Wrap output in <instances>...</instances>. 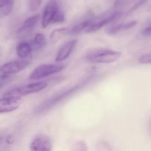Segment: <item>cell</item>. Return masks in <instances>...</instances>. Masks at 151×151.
<instances>
[{
	"mask_svg": "<svg viewBox=\"0 0 151 151\" xmlns=\"http://www.w3.org/2000/svg\"><path fill=\"white\" fill-rule=\"evenodd\" d=\"M122 56V52L109 49H100L95 50L87 56V60L91 63H111L116 61Z\"/></svg>",
	"mask_w": 151,
	"mask_h": 151,
	"instance_id": "1",
	"label": "cell"
},
{
	"mask_svg": "<svg viewBox=\"0 0 151 151\" xmlns=\"http://www.w3.org/2000/svg\"><path fill=\"white\" fill-rule=\"evenodd\" d=\"M48 86V83L45 81H40V82H35L33 83L28 84V85L24 86L18 87V88H13L7 91L4 94L5 96H26L28 94H35L39 91H43Z\"/></svg>",
	"mask_w": 151,
	"mask_h": 151,
	"instance_id": "2",
	"label": "cell"
},
{
	"mask_svg": "<svg viewBox=\"0 0 151 151\" xmlns=\"http://www.w3.org/2000/svg\"><path fill=\"white\" fill-rule=\"evenodd\" d=\"M65 66L58 64H43L37 66L30 74L29 81H38L44 78L61 72Z\"/></svg>",
	"mask_w": 151,
	"mask_h": 151,
	"instance_id": "3",
	"label": "cell"
},
{
	"mask_svg": "<svg viewBox=\"0 0 151 151\" xmlns=\"http://www.w3.org/2000/svg\"><path fill=\"white\" fill-rule=\"evenodd\" d=\"M30 59H22L19 60H13L4 63L0 67V72L3 75H11L19 73L30 64Z\"/></svg>",
	"mask_w": 151,
	"mask_h": 151,
	"instance_id": "4",
	"label": "cell"
},
{
	"mask_svg": "<svg viewBox=\"0 0 151 151\" xmlns=\"http://www.w3.org/2000/svg\"><path fill=\"white\" fill-rule=\"evenodd\" d=\"M122 15V13L119 11L114 12V13H111L110 15H108L106 18L104 17H98L94 18L93 19V22L86 29V32L88 33H91V32H94L96 31L99 30L101 29L103 27L106 26V25L109 24L111 22H114V21L117 20Z\"/></svg>",
	"mask_w": 151,
	"mask_h": 151,
	"instance_id": "5",
	"label": "cell"
},
{
	"mask_svg": "<svg viewBox=\"0 0 151 151\" xmlns=\"http://www.w3.org/2000/svg\"><path fill=\"white\" fill-rule=\"evenodd\" d=\"M22 104V99L19 96H5L0 99V114L10 113L17 110Z\"/></svg>",
	"mask_w": 151,
	"mask_h": 151,
	"instance_id": "6",
	"label": "cell"
},
{
	"mask_svg": "<svg viewBox=\"0 0 151 151\" xmlns=\"http://www.w3.org/2000/svg\"><path fill=\"white\" fill-rule=\"evenodd\" d=\"M58 2L56 0H50L45 6L41 19V24L43 28H46L52 24L55 15L59 10Z\"/></svg>",
	"mask_w": 151,
	"mask_h": 151,
	"instance_id": "7",
	"label": "cell"
},
{
	"mask_svg": "<svg viewBox=\"0 0 151 151\" xmlns=\"http://www.w3.org/2000/svg\"><path fill=\"white\" fill-rule=\"evenodd\" d=\"M52 147L51 139L44 135L35 137L30 144V150L33 151H50L52 150Z\"/></svg>",
	"mask_w": 151,
	"mask_h": 151,
	"instance_id": "8",
	"label": "cell"
},
{
	"mask_svg": "<svg viewBox=\"0 0 151 151\" xmlns=\"http://www.w3.org/2000/svg\"><path fill=\"white\" fill-rule=\"evenodd\" d=\"M77 42H78V41H77L76 39H73L65 43V44L60 47L59 51L58 52L55 57V61L61 62L63 61V60L67 59L69 57V55H71V53L72 52V51H73L74 48H75V46H76Z\"/></svg>",
	"mask_w": 151,
	"mask_h": 151,
	"instance_id": "9",
	"label": "cell"
},
{
	"mask_svg": "<svg viewBox=\"0 0 151 151\" xmlns=\"http://www.w3.org/2000/svg\"><path fill=\"white\" fill-rule=\"evenodd\" d=\"M16 55L21 59H27L32 56V47L27 42H21L16 49Z\"/></svg>",
	"mask_w": 151,
	"mask_h": 151,
	"instance_id": "10",
	"label": "cell"
},
{
	"mask_svg": "<svg viewBox=\"0 0 151 151\" xmlns=\"http://www.w3.org/2000/svg\"><path fill=\"white\" fill-rule=\"evenodd\" d=\"M39 19L40 16L38 14L28 18L27 19H26L24 21L23 25L19 29V33H27V32H29L30 31H32V29L35 27V25L37 24Z\"/></svg>",
	"mask_w": 151,
	"mask_h": 151,
	"instance_id": "11",
	"label": "cell"
},
{
	"mask_svg": "<svg viewBox=\"0 0 151 151\" xmlns=\"http://www.w3.org/2000/svg\"><path fill=\"white\" fill-rule=\"evenodd\" d=\"M68 34H69V29L67 27H61L54 29L50 35V42L53 44H56Z\"/></svg>",
	"mask_w": 151,
	"mask_h": 151,
	"instance_id": "12",
	"label": "cell"
},
{
	"mask_svg": "<svg viewBox=\"0 0 151 151\" xmlns=\"http://www.w3.org/2000/svg\"><path fill=\"white\" fill-rule=\"evenodd\" d=\"M93 19H88L82 22L81 23L75 25L74 27H72L71 30H69V33L72 34V35H75V34L80 33L81 32L83 31L84 29H86L93 22Z\"/></svg>",
	"mask_w": 151,
	"mask_h": 151,
	"instance_id": "13",
	"label": "cell"
},
{
	"mask_svg": "<svg viewBox=\"0 0 151 151\" xmlns=\"http://www.w3.org/2000/svg\"><path fill=\"white\" fill-rule=\"evenodd\" d=\"M34 47L36 49H41L44 47L47 44L46 37L42 33H38L35 35L33 40Z\"/></svg>",
	"mask_w": 151,
	"mask_h": 151,
	"instance_id": "14",
	"label": "cell"
},
{
	"mask_svg": "<svg viewBox=\"0 0 151 151\" xmlns=\"http://www.w3.org/2000/svg\"><path fill=\"white\" fill-rule=\"evenodd\" d=\"M13 7V0H10L9 2L4 6L3 7L0 8V16H7L11 13Z\"/></svg>",
	"mask_w": 151,
	"mask_h": 151,
	"instance_id": "15",
	"label": "cell"
},
{
	"mask_svg": "<svg viewBox=\"0 0 151 151\" xmlns=\"http://www.w3.org/2000/svg\"><path fill=\"white\" fill-rule=\"evenodd\" d=\"M65 20V16L64 13L61 11V10L59 9L58 10L57 13L55 15L54 18L52 19V24H58V23H62V22H64Z\"/></svg>",
	"mask_w": 151,
	"mask_h": 151,
	"instance_id": "16",
	"label": "cell"
},
{
	"mask_svg": "<svg viewBox=\"0 0 151 151\" xmlns=\"http://www.w3.org/2000/svg\"><path fill=\"white\" fill-rule=\"evenodd\" d=\"M43 0H29V7L31 11H35L38 10L41 5Z\"/></svg>",
	"mask_w": 151,
	"mask_h": 151,
	"instance_id": "17",
	"label": "cell"
},
{
	"mask_svg": "<svg viewBox=\"0 0 151 151\" xmlns=\"http://www.w3.org/2000/svg\"><path fill=\"white\" fill-rule=\"evenodd\" d=\"M139 62L142 64H151V52L140 56Z\"/></svg>",
	"mask_w": 151,
	"mask_h": 151,
	"instance_id": "18",
	"label": "cell"
},
{
	"mask_svg": "<svg viewBox=\"0 0 151 151\" xmlns=\"http://www.w3.org/2000/svg\"><path fill=\"white\" fill-rule=\"evenodd\" d=\"M122 30V24H118L116 25V26L109 28V29L107 30V32L109 34H111V35H113V34H116Z\"/></svg>",
	"mask_w": 151,
	"mask_h": 151,
	"instance_id": "19",
	"label": "cell"
},
{
	"mask_svg": "<svg viewBox=\"0 0 151 151\" xmlns=\"http://www.w3.org/2000/svg\"><path fill=\"white\" fill-rule=\"evenodd\" d=\"M137 24H138V22L136 20L131 21V22H127V23L122 24V30H128V29H131L134 27H135Z\"/></svg>",
	"mask_w": 151,
	"mask_h": 151,
	"instance_id": "20",
	"label": "cell"
},
{
	"mask_svg": "<svg viewBox=\"0 0 151 151\" xmlns=\"http://www.w3.org/2000/svg\"><path fill=\"white\" fill-rule=\"evenodd\" d=\"M142 35L145 37L151 36V23L146 26L144 29L142 30Z\"/></svg>",
	"mask_w": 151,
	"mask_h": 151,
	"instance_id": "21",
	"label": "cell"
},
{
	"mask_svg": "<svg viewBox=\"0 0 151 151\" xmlns=\"http://www.w3.org/2000/svg\"><path fill=\"white\" fill-rule=\"evenodd\" d=\"M145 1H146V0H142V1H139L138 3H137V4H136L135 5H134V7H133L131 9V10H130V12H129V13H131V12H133V11H134V10H135L136 9H137V8H138V7H139V6L142 5V4H144L145 2Z\"/></svg>",
	"mask_w": 151,
	"mask_h": 151,
	"instance_id": "22",
	"label": "cell"
},
{
	"mask_svg": "<svg viewBox=\"0 0 151 151\" xmlns=\"http://www.w3.org/2000/svg\"><path fill=\"white\" fill-rule=\"evenodd\" d=\"M14 141H15V139H14V137H13L12 135L8 136V137H7L5 138L6 143H7V144H8V145H12L13 142H14Z\"/></svg>",
	"mask_w": 151,
	"mask_h": 151,
	"instance_id": "23",
	"label": "cell"
},
{
	"mask_svg": "<svg viewBox=\"0 0 151 151\" xmlns=\"http://www.w3.org/2000/svg\"><path fill=\"white\" fill-rule=\"evenodd\" d=\"M10 0H0V8L3 7L4 6H5L7 3L9 2Z\"/></svg>",
	"mask_w": 151,
	"mask_h": 151,
	"instance_id": "24",
	"label": "cell"
},
{
	"mask_svg": "<svg viewBox=\"0 0 151 151\" xmlns=\"http://www.w3.org/2000/svg\"><path fill=\"white\" fill-rule=\"evenodd\" d=\"M1 84H0V88H1Z\"/></svg>",
	"mask_w": 151,
	"mask_h": 151,
	"instance_id": "25",
	"label": "cell"
},
{
	"mask_svg": "<svg viewBox=\"0 0 151 151\" xmlns=\"http://www.w3.org/2000/svg\"><path fill=\"white\" fill-rule=\"evenodd\" d=\"M0 27H1V24H0Z\"/></svg>",
	"mask_w": 151,
	"mask_h": 151,
	"instance_id": "26",
	"label": "cell"
}]
</instances>
